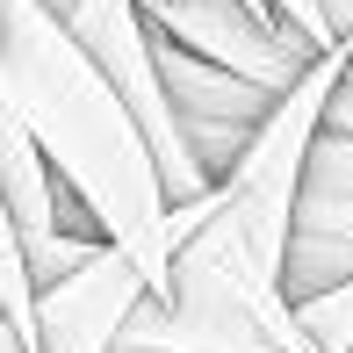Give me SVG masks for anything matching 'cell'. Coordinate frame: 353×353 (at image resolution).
<instances>
[{
	"label": "cell",
	"instance_id": "cell-1",
	"mask_svg": "<svg viewBox=\"0 0 353 353\" xmlns=\"http://www.w3.org/2000/svg\"><path fill=\"white\" fill-rule=\"evenodd\" d=\"M0 116L22 123L58 166V181L87 202L101 238L130 252L159 303H173V188L144 137L137 108L101 79L87 51L58 29L43 0H0Z\"/></svg>",
	"mask_w": 353,
	"mask_h": 353
},
{
	"label": "cell",
	"instance_id": "cell-10",
	"mask_svg": "<svg viewBox=\"0 0 353 353\" xmlns=\"http://www.w3.org/2000/svg\"><path fill=\"white\" fill-rule=\"evenodd\" d=\"M252 8H267V0H252ZM267 14H274V8H267ZM274 22H281V14H274Z\"/></svg>",
	"mask_w": 353,
	"mask_h": 353
},
{
	"label": "cell",
	"instance_id": "cell-5",
	"mask_svg": "<svg viewBox=\"0 0 353 353\" xmlns=\"http://www.w3.org/2000/svg\"><path fill=\"white\" fill-rule=\"evenodd\" d=\"M144 303H152V281L137 274V260L116 252V245H101L79 274L43 288V303H37V353H116L130 339Z\"/></svg>",
	"mask_w": 353,
	"mask_h": 353
},
{
	"label": "cell",
	"instance_id": "cell-4",
	"mask_svg": "<svg viewBox=\"0 0 353 353\" xmlns=\"http://www.w3.org/2000/svg\"><path fill=\"white\" fill-rule=\"evenodd\" d=\"M159 72H166V94H173V116H181L188 144H195V159L210 166V181H223V173L238 166V159L260 144V130L274 123L281 94L260 87V79H238L210 65V58L181 51V43L159 37Z\"/></svg>",
	"mask_w": 353,
	"mask_h": 353
},
{
	"label": "cell",
	"instance_id": "cell-9",
	"mask_svg": "<svg viewBox=\"0 0 353 353\" xmlns=\"http://www.w3.org/2000/svg\"><path fill=\"white\" fill-rule=\"evenodd\" d=\"M116 353H152V346H116Z\"/></svg>",
	"mask_w": 353,
	"mask_h": 353
},
{
	"label": "cell",
	"instance_id": "cell-6",
	"mask_svg": "<svg viewBox=\"0 0 353 353\" xmlns=\"http://www.w3.org/2000/svg\"><path fill=\"white\" fill-rule=\"evenodd\" d=\"M296 317H303V332H310L325 353H353V281L325 288V296H310V303H296Z\"/></svg>",
	"mask_w": 353,
	"mask_h": 353
},
{
	"label": "cell",
	"instance_id": "cell-7",
	"mask_svg": "<svg viewBox=\"0 0 353 353\" xmlns=\"http://www.w3.org/2000/svg\"><path fill=\"white\" fill-rule=\"evenodd\" d=\"M332 137H353V65H346V79H339V94H332V123H325Z\"/></svg>",
	"mask_w": 353,
	"mask_h": 353
},
{
	"label": "cell",
	"instance_id": "cell-3",
	"mask_svg": "<svg viewBox=\"0 0 353 353\" xmlns=\"http://www.w3.org/2000/svg\"><path fill=\"white\" fill-rule=\"evenodd\" d=\"M144 14L166 43H181V51L210 58V65L238 72V79H260L274 94H296L310 79V65L325 58L252 0H144Z\"/></svg>",
	"mask_w": 353,
	"mask_h": 353
},
{
	"label": "cell",
	"instance_id": "cell-2",
	"mask_svg": "<svg viewBox=\"0 0 353 353\" xmlns=\"http://www.w3.org/2000/svg\"><path fill=\"white\" fill-rule=\"evenodd\" d=\"M43 8L58 14V29L79 43V51L101 65V79L123 94V101L137 108L144 137H152L159 166H166V188H173V210H188V202H210L216 181L210 166L195 159V144H188L181 116H173V94H166V72H159V29L152 14H144V0H43Z\"/></svg>",
	"mask_w": 353,
	"mask_h": 353
},
{
	"label": "cell",
	"instance_id": "cell-8",
	"mask_svg": "<svg viewBox=\"0 0 353 353\" xmlns=\"http://www.w3.org/2000/svg\"><path fill=\"white\" fill-rule=\"evenodd\" d=\"M317 8H325V22L339 29V43L353 51V0H317Z\"/></svg>",
	"mask_w": 353,
	"mask_h": 353
}]
</instances>
